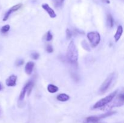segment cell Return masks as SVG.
<instances>
[{
  "label": "cell",
  "instance_id": "cell-1",
  "mask_svg": "<svg viewBox=\"0 0 124 123\" xmlns=\"http://www.w3.org/2000/svg\"><path fill=\"white\" fill-rule=\"evenodd\" d=\"M67 58L70 63L75 64L78 60V51L73 41H71L69 43L67 51Z\"/></svg>",
  "mask_w": 124,
  "mask_h": 123
},
{
  "label": "cell",
  "instance_id": "cell-2",
  "mask_svg": "<svg viewBox=\"0 0 124 123\" xmlns=\"http://www.w3.org/2000/svg\"><path fill=\"white\" fill-rule=\"evenodd\" d=\"M116 72H113V73L110 74L107 77L106 79L105 80V81L103 82L102 85L101 86V87L99 88V94H105V93L108 90L110 87L111 86V85L112 84L113 82L114 81H115V80L116 79Z\"/></svg>",
  "mask_w": 124,
  "mask_h": 123
},
{
  "label": "cell",
  "instance_id": "cell-3",
  "mask_svg": "<svg viewBox=\"0 0 124 123\" xmlns=\"http://www.w3.org/2000/svg\"><path fill=\"white\" fill-rule=\"evenodd\" d=\"M114 99V98H113ZM113 99L112 101L110 102H109V105H106V106H104V107H101L102 110H108L111 109L113 107H119V106H123L124 102V94H120L117 96V97L113 100Z\"/></svg>",
  "mask_w": 124,
  "mask_h": 123
},
{
  "label": "cell",
  "instance_id": "cell-4",
  "mask_svg": "<svg viewBox=\"0 0 124 123\" xmlns=\"http://www.w3.org/2000/svg\"><path fill=\"white\" fill-rule=\"evenodd\" d=\"M117 92V90H115L113 92L111 93L110 95H107V96H105V98H103L101 100L98 101V102L93 106V109H100L101 108V107H104V106H106V105L108 104L109 102H111V101H112L113 99L116 96Z\"/></svg>",
  "mask_w": 124,
  "mask_h": 123
},
{
  "label": "cell",
  "instance_id": "cell-5",
  "mask_svg": "<svg viewBox=\"0 0 124 123\" xmlns=\"http://www.w3.org/2000/svg\"><path fill=\"white\" fill-rule=\"evenodd\" d=\"M87 36L92 47H96L98 45L101 41V36L99 33L91 31L87 34Z\"/></svg>",
  "mask_w": 124,
  "mask_h": 123
},
{
  "label": "cell",
  "instance_id": "cell-6",
  "mask_svg": "<svg viewBox=\"0 0 124 123\" xmlns=\"http://www.w3.org/2000/svg\"><path fill=\"white\" fill-rule=\"evenodd\" d=\"M33 86V83L31 81H29L26 84H25V86H24V88H23L22 89L21 92L20 93V95H19V100L20 101H23V100L25 98V94L27 93L28 95L30 94L31 91V89H32Z\"/></svg>",
  "mask_w": 124,
  "mask_h": 123
},
{
  "label": "cell",
  "instance_id": "cell-7",
  "mask_svg": "<svg viewBox=\"0 0 124 123\" xmlns=\"http://www.w3.org/2000/svg\"><path fill=\"white\" fill-rule=\"evenodd\" d=\"M22 6H23L22 4H16L15 5V6H13L12 7H11V8H10L7 12H6V14H5L4 17L3 18V21H6V20H7V19H8V18H9L10 15L13 12L18 10L19 8H21V7Z\"/></svg>",
  "mask_w": 124,
  "mask_h": 123
},
{
  "label": "cell",
  "instance_id": "cell-8",
  "mask_svg": "<svg viewBox=\"0 0 124 123\" xmlns=\"http://www.w3.org/2000/svg\"><path fill=\"white\" fill-rule=\"evenodd\" d=\"M42 7L44 10H46L50 18H54L56 17V14L55 13L54 11L50 7L49 5L47 4H43L42 5Z\"/></svg>",
  "mask_w": 124,
  "mask_h": 123
},
{
  "label": "cell",
  "instance_id": "cell-9",
  "mask_svg": "<svg viewBox=\"0 0 124 123\" xmlns=\"http://www.w3.org/2000/svg\"><path fill=\"white\" fill-rule=\"evenodd\" d=\"M17 76L15 75H11L6 81V84L7 86H15L16 84Z\"/></svg>",
  "mask_w": 124,
  "mask_h": 123
},
{
  "label": "cell",
  "instance_id": "cell-10",
  "mask_svg": "<svg viewBox=\"0 0 124 123\" xmlns=\"http://www.w3.org/2000/svg\"><path fill=\"white\" fill-rule=\"evenodd\" d=\"M101 119L99 116H91L85 119L84 123H100L99 121Z\"/></svg>",
  "mask_w": 124,
  "mask_h": 123
},
{
  "label": "cell",
  "instance_id": "cell-11",
  "mask_svg": "<svg viewBox=\"0 0 124 123\" xmlns=\"http://www.w3.org/2000/svg\"><path fill=\"white\" fill-rule=\"evenodd\" d=\"M34 66H35V63L32 62H29L27 63L25 66V73L27 75H31L33 72Z\"/></svg>",
  "mask_w": 124,
  "mask_h": 123
},
{
  "label": "cell",
  "instance_id": "cell-12",
  "mask_svg": "<svg viewBox=\"0 0 124 123\" xmlns=\"http://www.w3.org/2000/svg\"><path fill=\"white\" fill-rule=\"evenodd\" d=\"M122 33H123V28H122V26L119 25L117 27L116 34L114 36V37H115V39L116 42H117L120 39V38H121V36L122 34Z\"/></svg>",
  "mask_w": 124,
  "mask_h": 123
},
{
  "label": "cell",
  "instance_id": "cell-13",
  "mask_svg": "<svg viewBox=\"0 0 124 123\" xmlns=\"http://www.w3.org/2000/svg\"><path fill=\"white\" fill-rule=\"evenodd\" d=\"M56 98L58 101L64 102V101H68L70 99V96L66 94H61L57 96Z\"/></svg>",
  "mask_w": 124,
  "mask_h": 123
},
{
  "label": "cell",
  "instance_id": "cell-14",
  "mask_svg": "<svg viewBox=\"0 0 124 123\" xmlns=\"http://www.w3.org/2000/svg\"><path fill=\"white\" fill-rule=\"evenodd\" d=\"M107 24L110 28H112L114 25L113 18L110 13H108L107 16Z\"/></svg>",
  "mask_w": 124,
  "mask_h": 123
},
{
  "label": "cell",
  "instance_id": "cell-15",
  "mask_svg": "<svg viewBox=\"0 0 124 123\" xmlns=\"http://www.w3.org/2000/svg\"><path fill=\"white\" fill-rule=\"evenodd\" d=\"M58 88L56 86L54 85V84H48V86H47V90L49 92L52 93H56V92L58 91Z\"/></svg>",
  "mask_w": 124,
  "mask_h": 123
},
{
  "label": "cell",
  "instance_id": "cell-16",
  "mask_svg": "<svg viewBox=\"0 0 124 123\" xmlns=\"http://www.w3.org/2000/svg\"><path fill=\"white\" fill-rule=\"evenodd\" d=\"M115 113H116V112H107V113H104V114L101 115L99 116V118L101 119H103V118H107V117L113 115L115 114Z\"/></svg>",
  "mask_w": 124,
  "mask_h": 123
},
{
  "label": "cell",
  "instance_id": "cell-17",
  "mask_svg": "<svg viewBox=\"0 0 124 123\" xmlns=\"http://www.w3.org/2000/svg\"><path fill=\"white\" fill-rule=\"evenodd\" d=\"M10 28V27L9 25H6L1 28V31L2 33H6L7 31H9Z\"/></svg>",
  "mask_w": 124,
  "mask_h": 123
},
{
  "label": "cell",
  "instance_id": "cell-18",
  "mask_svg": "<svg viewBox=\"0 0 124 123\" xmlns=\"http://www.w3.org/2000/svg\"><path fill=\"white\" fill-rule=\"evenodd\" d=\"M52 39H53V35H52V34L51 33L50 31H48L47 33H46V40L47 41H52Z\"/></svg>",
  "mask_w": 124,
  "mask_h": 123
},
{
  "label": "cell",
  "instance_id": "cell-19",
  "mask_svg": "<svg viewBox=\"0 0 124 123\" xmlns=\"http://www.w3.org/2000/svg\"><path fill=\"white\" fill-rule=\"evenodd\" d=\"M31 58H33V59L37 60L39 57V54L38 53H37V52H33V53H32L31 54Z\"/></svg>",
  "mask_w": 124,
  "mask_h": 123
},
{
  "label": "cell",
  "instance_id": "cell-20",
  "mask_svg": "<svg viewBox=\"0 0 124 123\" xmlns=\"http://www.w3.org/2000/svg\"><path fill=\"white\" fill-rule=\"evenodd\" d=\"M71 36H72V34H71V31L69 28H67L66 30V36L67 39H70L71 37Z\"/></svg>",
  "mask_w": 124,
  "mask_h": 123
},
{
  "label": "cell",
  "instance_id": "cell-21",
  "mask_svg": "<svg viewBox=\"0 0 124 123\" xmlns=\"http://www.w3.org/2000/svg\"><path fill=\"white\" fill-rule=\"evenodd\" d=\"M46 51H47V53H53V47H52V46L50 45H47V47H46Z\"/></svg>",
  "mask_w": 124,
  "mask_h": 123
},
{
  "label": "cell",
  "instance_id": "cell-22",
  "mask_svg": "<svg viewBox=\"0 0 124 123\" xmlns=\"http://www.w3.org/2000/svg\"><path fill=\"white\" fill-rule=\"evenodd\" d=\"M24 64V60H18V61L16 62V65L18 66H21Z\"/></svg>",
  "mask_w": 124,
  "mask_h": 123
},
{
  "label": "cell",
  "instance_id": "cell-23",
  "mask_svg": "<svg viewBox=\"0 0 124 123\" xmlns=\"http://www.w3.org/2000/svg\"><path fill=\"white\" fill-rule=\"evenodd\" d=\"M64 0H58V3L61 5V4H62L63 2H64Z\"/></svg>",
  "mask_w": 124,
  "mask_h": 123
},
{
  "label": "cell",
  "instance_id": "cell-24",
  "mask_svg": "<svg viewBox=\"0 0 124 123\" xmlns=\"http://www.w3.org/2000/svg\"><path fill=\"white\" fill-rule=\"evenodd\" d=\"M2 85H1V83H0V90H2Z\"/></svg>",
  "mask_w": 124,
  "mask_h": 123
},
{
  "label": "cell",
  "instance_id": "cell-25",
  "mask_svg": "<svg viewBox=\"0 0 124 123\" xmlns=\"http://www.w3.org/2000/svg\"><path fill=\"white\" fill-rule=\"evenodd\" d=\"M0 113H1V110H0Z\"/></svg>",
  "mask_w": 124,
  "mask_h": 123
}]
</instances>
